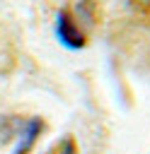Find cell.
<instances>
[{
    "instance_id": "3957f363",
    "label": "cell",
    "mask_w": 150,
    "mask_h": 154,
    "mask_svg": "<svg viewBox=\"0 0 150 154\" xmlns=\"http://www.w3.org/2000/svg\"><path fill=\"white\" fill-rule=\"evenodd\" d=\"M75 12H77V17L82 22L92 24L94 22V0H77L75 2Z\"/></svg>"
},
{
    "instance_id": "7a4b0ae2",
    "label": "cell",
    "mask_w": 150,
    "mask_h": 154,
    "mask_svg": "<svg viewBox=\"0 0 150 154\" xmlns=\"http://www.w3.org/2000/svg\"><path fill=\"white\" fill-rule=\"evenodd\" d=\"M41 130H44V123H41L39 118H31V120L24 125V130L19 132L22 137H19V142H17V147H15V154H29L31 147H34V142L39 140Z\"/></svg>"
},
{
    "instance_id": "6da1fadb",
    "label": "cell",
    "mask_w": 150,
    "mask_h": 154,
    "mask_svg": "<svg viewBox=\"0 0 150 154\" xmlns=\"http://www.w3.org/2000/svg\"><path fill=\"white\" fill-rule=\"evenodd\" d=\"M56 38L70 51H80L85 46V34L68 10H60L56 17Z\"/></svg>"
}]
</instances>
